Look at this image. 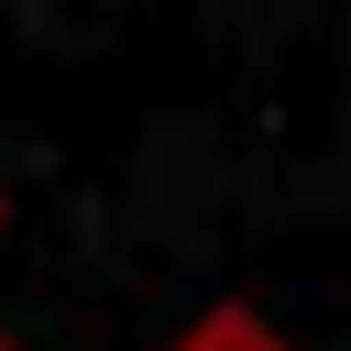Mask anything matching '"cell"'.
Listing matches in <instances>:
<instances>
[{
	"label": "cell",
	"mask_w": 351,
	"mask_h": 351,
	"mask_svg": "<svg viewBox=\"0 0 351 351\" xmlns=\"http://www.w3.org/2000/svg\"><path fill=\"white\" fill-rule=\"evenodd\" d=\"M176 351H285V340H274L252 307H208V318H186V340H176Z\"/></svg>",
	"instance_id": "cell-1"
},
{
	"label": "cell",
	"mask_w": 351,
	"mask_h": 351,
	"mask_svg": "<svg viewBox=\"0 0 351 351\" xmlns=\"http://www.w3.org/2000/svg\"><path fill=\"white\" fill-rule=\"evenodd\" d=\"M0 219H11V186H0Z\"/></svg>",
	"instance_id": "cell-2"
},
{
	"label": "cell",
	"mask_w": 351,
	"mask_h": 351,
	"mask_svg": "<svg viewBox=\"0 0 351 351\" xmlns=\"http://www.w3.org/2000/svg\"><path fill=\"white\" fill-rule=\"evenodd\" d=\"M0 351H11V340H0Z\"/></svg>",
	"instance_id": "cell-3"
}]
</instances>
